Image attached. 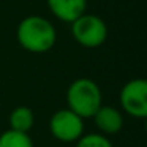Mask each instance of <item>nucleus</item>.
Instances as JSON below:
<instances>
[{"instance_id": "1", "label": "nucleus", "mask_w": 147, "mask_h": 147, "mask_svg": "<svg viewBox=\"0 0 147 147\" xmlns=\"http://www.w3.org/2000/svg\"><path fill=\"white\" fill-rule=\"evenodd\" d=\"M16 40L27 52L45 54L54 48L57 41V32L49 19L32 14L19 22L16 29Z\"/></svg>"}, {"instance_id": "2", "label": "nucleus", "mask_w": 147, "mask_h": 147, "mask_svg": "<svg viewBox=\"0 0 147 147\" xmlns=\"http://www.w3.org/2000/svg\"><path fill=\"white\" fill-rule=\"evenodd\" d=\"M67 108L81 119H92L101 108L103 93L100 86L90 78H78L67 89Z\"/></svg>"}, {"instance_id": "3", "label": "nucleus", "mask_w": 147, "mask_h": 147, "mask_svg": "<svg viewBox=\"0 0 147 147\" xmlns=\"http://www.w3.org/2000/svg\"><path fill=\"white\" fill-rule=\"evenodd\" d=\"M71 35L74 41L82 48L95 49L105 45L108 38V26L96 14L84 13L71 22Z\"/></svg>"}, {"instance_id": "4", "label": "nucleus", "mask_w": 147, "mask_h": 147, "mask_svg": "<svg viewBox=\"0 0 147 147\" xmlns=\"http://www.w3.org/2000/svg\"><path fill=\"white\" fill-rule=\"evenodd\" d=\"M119 103L125 114L134 119L147 117V81L134 78L125 82L119 93Z\"/></svg>"}, {"instance_id": "5", "label": "nucleus", "mask_w": 147, "mask_h": 147, "mask_svg": "<svg viewBox=\"0 0 147 147\" xmlns=\"http://www.w3.org/2000/svg\"><path fill=\"white\" fill-rule=\"evenodd\" d=\"M49 131L59 142H76L84 134V119L68 108L59 109L49 119Z\"/></svg>"}, {"instance_id": "6", "label": "nucleus", "mask_w": 147, "mask_h": 147, "mask_svg": "<svg viewBox=\"0 0 147 147\" xmlns=\"http://www.w3.org/2000/svg\"><path fill=\"white\" fill-rule=\"evenodd\" d=\"M92 119L98 133L105 134L108 138L112 136V134H117L123 128V123H125L123 112L120 109L114 108V106H105V105H101V108L93 114Z\"/></svg>"}, {"instance_id": "7", "label": "nucleus", "mask_w": 147, "mask_h": 147, "mask_svg": "<svg viewBox=\"0 0 147 147\" xmlns=\"http://www.w3.org/2000/svg\"><path fill=\"white\" fill-rule=\"evenodd\" d=\"M49 11L62 22L71 24L87 13V0H46Z\"/></svg>"}, {"instance_id": "8", "label": "nucleus", "mask_w": 147, "mask_h": 147, "mask_svg": "<svg viewBox=\"0 0 147 147\" xmlns=\"http://www.w3.org/2000/svg\"><path fill=\"white\" fill-rule=\"evenodd\" d=\"M10 130L19 133H29L35 125V114L29 106H18L10 112Z\"/></svg>"}, {"instance_id": "9", "label": "nucleus", "mask_w": 147, "mask_h": 147, "mask_svg": "<svg viewBox=\"0 0 147 147\" xmlns=\"http://www.w3.org/2000/svg\"><path fill=\"white\" fill-rule=\"evenodd\" d=\"M0 147H33V141L29 133H19L8 128L0 133Z\"/></svg>"}, {"instance_id": "10", "label": "nucleus", "mask_w": 147, "mask_h": 147, "mask_svg": "<svg viewBox=\"0 0 147 147\" xmlns=\"http://www.w3.org/2000/svg\"><path fill=\"white\" fill-rule=\"evenodd\" d=\"M74 147H114L108 136L101 133H84Z\"/></svg>"}]
</instances>
